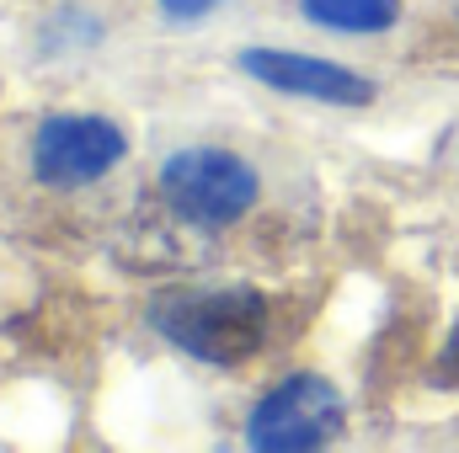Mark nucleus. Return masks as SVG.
Wrapping results in <instances>:
<instances>
[{
	"instance_id": "1",
	"label": "nucleus",
	"mask_w": 459,
	"mask_h": 453,
	"mask_svg": "<svg viewBox=\"0 0 459 453\" xmlns=\"http://www.w3.org/2000/svg\"><path fill=\"white\" fill-rule=\"evenodd\" d=\"M150 326L171 346L204 363H246L267 341V299L256 288L225 294H166L150 304Z\"/></svg>"
},
{
	"instance_id": "2",
	"label": "nucleus",
	"mask_w": 459,
	"mask_h": 453,
	"mask_svg": "<svg viewBox=\"0 0 459 453\" xmlns=\"http://www.w3.org/2000/svg\"><path fill=\"white\" fill-rule=\"evenodd\" d=\"M160 198L187 225H230L256 203V171L230 150H177L160 166Z\"/></svg>"
},
{
	"instance_id": "3",
	"label": "nucleus",
	"mask_w": 459,
	"mask_h": 453,
	"mask_svg": "<svg viewBox=\"0 0 459 453\" xmlns=\"http://www.w3.org/2000/svg\"><path fill=\"white\" fill-rule=\"evenodd\" d=\"M337 432H342V400L316 373H294L273 384L246 422V443L256 453H310L326 449Z\"/></svg>"
},
{
	"instance_id": "4",
	"label": "nucleus",
	"mask_w": 459,
	"mask_h": 453,
	"mask_svg": "<svg viewBox=\"0 0 459 453\" xmlns=\"http://www.w3.org/2000/svg\"><path fill=\"white\" fill-rule=\"evenodd\" d=\"M123 128L108 117H48L32 139V166L48 187H86L123 160Z\"/></svg>"
},
{
	"instance_id": "5",
	"label": "nucleus",
	"mask_w": 459,
	"mask_h": 453,
	"mask_svg": "<svg viewBox=\"0 0 459 453\" xmlns=\"http://www.w3.org/2000/svg\"><path fill=\"white\" fill-rule=\"evenodd\" d=\"M246 75H256L262 86L273 91H289V97H316V102H337V107H358L374 97V86L363 75H352L332 59H305V54H278V48H251L246 59Z\"/></svg>"
},
{
	"instance_id": "6",
	"label": "nucleus",
	"mask_w": 459,
	"mask_h": 453,
	"mask_svg": "<svg viewBox=\"0 0 459 453\" xmlns=\"http://www.w3.org/2000/svg\"><path fill=\"white\" fill-rule=\"evenodd\" d=\"M305 16L337 32H385L401 16V0H305Z\"/></svg>"
},
{
	"instance_id": "7",
	"label": "nucleus",
	"mask_w": 459,
	"mask_h": 453,
	"mask_svg": "<svg viewBox=\"0 0 459 453\" xmlns=\"http://www.w3.org/2000/svg\"><path fill=\"white\" fill-rule=\"evenodd\" d=\"M438 384L459 389V326H455V337L444 341V357H438Z\"/></svg>"
},
{
	"instance_id": "8",
	"label": "nucleus",
	"mask_w": 459,
	"mask_h": 453,
	"mask_svg": "<svg viewBox=\"0 0 459 453\" xmlns=\"http://www.w3.org/2000/svg\"><path fill=\"white\" fill-rule=\"evenodd\" d=\"M220 0H160V11L166 16H177V21H193V16H209Z\"/></svg>"
}]
</instances>
